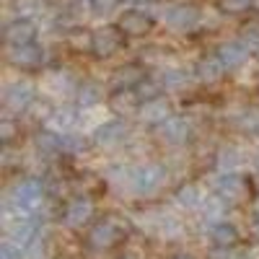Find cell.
Returning <instances> with one entry per match:
<instances>
[{
  "mask_svg": "<svg viewBox=\"0 0 259 259\" xmlns=\"http://www.w3.org/2000/svg\"><path fill=\"white\" fill-rule=\"evenodd\" d=\"M124 236H127L124 221L114 218V215H104V218H99L89 228L85 244H89V249H94V251H109V249H114L117 244L124 241Z\"/></svg>",
  "mask_w": 259,
  "mask_h": 259,
  "instance_id": "1",
  "label": "cell"
},
{
  "mask_svg": "<svg viewBox=\"0 0 259 259\" xmlns=\"http://www.w3.org/2000/svg\"><path fill=\"white\" fill-rule=\"evenodd\" d=\"M45 202V184L39 179L18 182L8 197V210H16L18 218H34Z\"/></svg>",
  "mask_w": 259,
  "mask_h": 259,
  "instance_id": "2",
  "label": "cell"
},
{
  "mask_svg": "<svg viewBox=\"0 0 259 259\" xmlns=\"http://www.w3.org/2000/svg\"><path fill=\"white\" fill-rule=\"evenodd\" d=\"M166 182L163 163H140L127 171V187H133L135 194H150Z\"/></svg>",
  "mask_w": 259,
  "mask_h": 259,
  "instance_id": "3",
  "label": "cell"
},
{
  "mask_svg": "<svg viewBox=\"0 0 259 259\" xmlns=\"http://www.w3.org/2000/svg\"><path fill=\"white\" fill-rule=\"evenodd\" d=\"M36 99V89L31 80H13L6 85L3 91V104H6V117L8 114H21L34 106Z\"/></svg>",
  "mask_w": 259,
  "mask_h": 259,
  "instance_id": "4",
  "label": "cell"
},
{
  "mask_svg": "<svg viewBox=\"0 0 259 259\" xmlns=\"http://www.w3.org/2000/svg\"><path fill=\"white\" fill-rule=\"evenodd\" d=\"M200 21H202V11L194 8V6H189V3H184V6H171V8L163 13L166 29L174 31V34H189L192 29L200 26Z\"/></svg>",
  "mask_w": 259,
  "mask_h": 259,
  "instance_id": "5",
  "label": "cell"
},
{
  "mask_svg": "<svg viewBox=\"0 0 259 259\" xmlns=\"http://www.w3.org/2000/svg\"><path fill=\"white\" fill-rule=\"evenodd\" d=\"M36 24L31 18H13L3 29V41L6 47H24V45H34L36 39Z\"/></svg>",
  "mask_w": 259,
  "mask_h": 259,
  "instance_id": "6",
  "label": "cell"
},
{
  "mask_svg": "<svg viewBox=\"0 0 259 259\" xmlns=\"http://www.w3.org/2000/svg\"><path fill=\"white\" fill-rule=\"evenodd\" d=\"M119 47H122V31H119V26H101V29L94 31V50L91 52L99 60L114 57L119 52Z\"/></svg>",
  "mask_w": 259,
  "mask_h": 259,
  "instance_id": "7",
  "label": "cell"
},
{
  "mask_svg": "<svg viewBox=\"0 0 259 259\" xmlns=\"http://www.w3.org/2000/svg\"><path fill=\"white\" fill-rule=\"evenodd\" d=\"M11 244H16L18 249H31L39 241V223L34 218H16L8 226V239Z\"/></svg>",
  "mask_w": 259,
  "mask_h": 259,
  "instance_id": "8",
  "label": "cell"
},
{
  "mask_svg": "<svg viewBox=\"0 0 259 259\" xmlns=\"http://www.w3.org/2000/svg\"><path fill=\"white\" fill-rule=\"evenodd\" d=\"M91 215H94V200L80 194V197H73L62 207V223L68 228H80L91 221Z\"/></svg>",
  "mask_w": 259,
  "mask_h": 259,
  "instance_id": "9",
  "label": "cell"
},
{
  "mask_svg": "<svg viewBox=\"0 0 259 259\" xmlns=\"http://www.w3.org/2000/svg\"><path fill=\"white\" fill-rule=\"evenodd\" d=\"M124 138H127V122L124 119H106L94 130V135H91L94 145H99V148H114Z\"/></svg>",
  "mask_w": 259,
  "mask_h": 259,
  "instance_id": "10",
  "label": "cell"
},
{
  "mask_svg": "<svg viewBox=\"0 0 259 259\" xmlns=\"http://www.w3.org/2000/svg\"><path fill=\"white\" fill-rule=\"evenodd\" d=\"M8 62L21 70H36L45 62V50L36 41L34 45H24V47H8Z\"/></svg>",
  "mask_w": 259,
  "mask_h": 259,
  "instance_id": "11",
  "label": "cell"
},
{
  "mask_svg": "<svg viewBox=\"0 0 259 259\" xmlns=\"http://www.w3.org/2000/svg\"><path fill=\"white\" fill-rule=\"evenodd\" d=\"M212 189L226 202H239L246 194V182L239 174H218L212 179Z\"/></svg>",
  "mask_w": 259,
  "mask_h": 259,
  "instance_id": "12",
  "label": "cell"
},
{
  "mask_svg": "<svg viewBox=\"0 0 259 259\" xmlns=\"http://www.w3.org/2000/svg\"><path fill=\"white\" fill-rule=\"evenodd\" d=\"M189 133H192V124L189 119L184 117H168L161 127H158V138L166 143V145H184L189 140Z\"/></svg>",
  "mask_w": 259,
  "mask_h": 259,
  "instance_id": "13",
  "label": "cell"
},
{
  "mask_svg": "<svg viewBox=\"0 0 259 259\" xmlns=\"http://www.w3.org/2000/svg\"><path fill=\"white\" fill-rule=\"evenodd\" d=\"M119 31L127 36H145L150 29H153V18L143 11H124L119 16Z\"/></svg>",
  "mask_w": 259,
  "mask_h": 259,
  "instance_id": "14",
  "label": "cell"
},
{
  "mask_svg": "<svg viewBox=\"0 0 259 259\" xmlns=\"http://www.w3.org/2000/svg\"><path fill=\"white\" fill-rule=\"evenodd\" d=\"M218 60L223 62L226 70H239L249 60V45L244 39L241 41H226V45L218 47Z\"/></svg>",
  "mask_w": 259,
  "mask_h": 259,
  "instance_id": "15",
  "label": "cell"
},
{
  "mask_svg": "<svg viewBox=\"0 0 259 259\" xmlns=\"http://www.w3.org/2000/svg\"><path fill=\"white\" fill-rule=\"evenodd\" d=\"M138 117L143 124H150V127H161L168 117H171V109H168V101L166 99H153L143 104L138 109Z\"/></svg>",
  "mask_w": 259,
  "mask_h": 259,
  "instance_id": "16",
  "label": "cell"
},
{
  "mask_svg": "<svg viewBox=\"0 0 259 259\" xmlns=\"http://www.w3.org/2000/svg\"><path fill=\"white\" fill-rule=\"evenodd\" d=\"M34 145L39 153H45L50 158L60 156V153H68V143H65V135L52 133V130H41V133L34 138Z\"/></svg>",
  "mask_w": 259,
  "mask_h": 259,
  "instance_id": "17",
  "label": "cell"
},
{
  "mask_svg": "<svg viewBox=\"0 0 259 259\" xmlns=\"http://www.w3.org/2000/svg\"><path fill=\"white\" fill-rule=\"evenodd\" d=\"M145 80V73L140 65H122V68L112 75V85L119 91H127V89H138V85Z\"/></svg>",
  "mask_w": 259,
  "mask_h": 259,
  "instance_id": "18",
  "label": "cell"
},
{
  "mask_svg": "<svg viewBox=\"0 0 259 259\" xmlns=\"http://www.w3.org/2000/svg\"><path fill=\"white\" fill-rule=\"evenodd\" d=\"M226 68H223V62L218 60V55H212V57H202L197 62V80L205 83V85H215L221 78H223Z\"/></svg>",
  "mask_w": 259,
  "mask_h": 259,
  "instance_id": "19",
  "label": "cell"
},
{
  "mask_svg": "<svg viewBox=\"0 0 259 259\" xmlns=\"http://www.w3.org/2000/svg\"><path fill=\"white\" fill-rule=\"evenodd\" d=\"M210 241L215 246H239V231H236L233 223L221 221V223L210 226Z\"/></svg>",
  "mask_w": 259,
  "mask_h": 259,
  "instance_id": "20",
  "label": "cell"
},
{
  "mask_svg": "<svg viewBox=\"0 0 259 259\" xmlns=\"http://www.w3.org/2000/svg\"><path fill=\"white\" fill-rule=\"evenodd\" d=\"M241 153L236 148H231V145H223L221 150H218V156H215V168L221 171V174H236L239 171V166H241Z\"/></svg>",
  "mask_w": 259,
  "mask_h": 259,
  "instance_id": "21",
  "label": "cell"
},
{
  "mask_svg": "<svg viewBox=\"0 0 259 259\" xmlns=\"http://www.w3.org/2000/svg\"><path fill=\"white\" fill-rule=\"evenodd\" d=\"M47 124L52 133H60V135H68L70 127L75 124V112L73 109H57L47 117Z\"/></svg>",
  "mask_w": 259,
  "mask_h": 259,
  "instance_id": "22",
  "label": "cell"
},
{
  "mask_svg": "<svg viewBox=\"0 0 259 259\" xmlns=\"http://www.w3.org/2000/svg\"><path fill=\"white\" fill-rule=\"evenodd\" d=\"M75 101H78L80 109H94V106H99V101H101V89L96 83H83L75 91Z\"/></svg>",
  "mask_w": 259,
  "mask_h": 259,
  "instance_id": "23",
  "label": "cell"
},
{
  "mask_svg": "<svg viewBox=\"0 0 259 259\" xmlns=\"http://www.w3.org/2000/svg\"><path fill=\"white\" fill-rule=\"evenodd\" d=\"M174 200H177L182 207L194 210V207L202 205V192H200L197 184H182V187L177 189V194H174Z\"/></svg>",
  "mask_w": 259,
  "mask_h": 259,
  "instance_id": "24",
  "label": "cell"
},
{
  "mask_svg": "<svg viewBox=\"0 0 259 259\" xmlns=\"http://www.w3.org/2000/svg\"><path fill=\"white\" fill-rule=\"evenodd\" d=\"M226 212H228V202L221 200L218 194H215V197H210V200L205 202V207H202V218H205L210 226H215V223H221V221L226 218Z\"/></svg>",
  "mask_w": 259,
  "mask_h": 259,
  "instance_id": "25",
  "label": "cell"
},
{
  "mask_svg": "<svg viewBox=\"0 0 259 259\" xmlns=\"http://www.w3.org/2000/svg\"><path fill=\"white\" fill-rule=\"evenodd\" d=\"M138 104H140V99H138L135 89H127V91H119V94L112 96V109H114V112H122V114L133 112Z\"/></svg>",
  "mask_w": 259,
  "mask_h": 259,
  "instance_id": "26",
  "label": "cell"
},
{
  "mask_svg": "<svg viewBox=\"0 0 259 259\" xmlns=\"http://www.w3.org/2000/svg\"><path fill=\"white\" fill-rule=\"evenodd\" d=\"M158 83L163 85V89H168V91H184L189 85V75L182 73V70H163Z\"/></svg>",
  "mask_w": 259,
  "mask_h": 259,
  "instance_id": "27",
  "label": "cell"
},
{
  "mask_svg": "<svg viewBox=\"0 0 259 259\" xmlns=\"http://www.w3.org/2000/svg\"><path fill=\"white\" fill-rule=\"evenodd\" d=\"M68 41H70V47L78 50V52H89L94 50V34L89 29H73L68 34Z\"/></svg>",
  "mask_w": 259,
  "mask_h": 259,
  "instance_id": "28",
  "label": "cell"
},
{
  "mask_svg": "<svg viewBox=\"0 0 259 259\" xmlns=\"http://www.w3.org/2000/svg\"><path fill=\"white\" fill-rule=\"evenodd\" d=\"M16 13L18 18H36L45 13V0H16Z\"/></svg>",
  "mask_w": 259,
  "mask_h": 259,
  "instance_id": "29",
  "label": "cell"
},
{
  "mask_svg": "<svg viewBox=\"0 0 259 259\" xmlns=\"http://www.w3.org/2000/svg\"><path fill=\"white\" fill-rule=\"evenodd\" d=\"M161 89H163L161 83H156V80L145 78V80L138 85V89H135V94H138L140 104H148V101H153V99H161Z\"/></svg>",
  "mask_w": 259,
  "mask_h": 259,
  "instance_id": "30",
  "label": "cell"
},
{
  "mask_svg": "<svg viewBox=\"0 0 259 259\" xmlns=\"http://www.w3.org/2000/svg\"><path fill=\"white\" fill-rule=\"evenodd\" d=\"M233 122H236V127H239V130H246V133H256V130H259V112L246 109V112H241L239 117H236Z\"/></svg>",
  "mask_w": 259,
  "mask_h": 259,
  "instance_id": "31",
  "label": "cell"
},
{
  "mask_svg": "<svg viewBox=\"0 0 259 259\" xmlns=\"http://www.w3.org/2000/svg\"><path fill=\"white\" fill-rule=\"evenodd\" d=\"M218 8H221L223 13H228V16H239V13L254 8V0H221Z\"/></svg>",
  "mask_w": 259,
  "mask_h": 259,
  "instance_id": "32",
  "label": "cell"
},
{
  "mask_svg": "<svg viewBox=\"0 0 259 259\" xmlns=\"http://www.w3.org/2000/svg\"><path fill=\"white\" fill-rule=\"evenodd\" d=\"M117 3H119V0H91L89 6H91V13H94L96 18H106V16L114 13Z\"/></svg>",
  "mask_w": 259,
  "mask_h": 259,
  "instance_id": "33",
  "label": "cell"
},
{
  "mask_svg": "<svg viewBox=\"0 0 259 259\" xmlns=\"http://www.w3.org/2000/svg\"><path fill=\"white\" fill-rule=\"evenodd\" d=\"M221 21H223V11H221V8H202V21H200V26L215 29V26H221Z\"/></svg>",
  "mask_w": 259,
  "mask_h": 259,
  "instance_id": "34",
  "label": "cell"
},
{
  "mask_svg": "<svg viewBox=\"0 0 259 259\" xmlns=\"http://www.w3.org/2000/svg\"><path fill=\"white\" fill-rule=\"evenodd\" d=\"M210 259H241V251L236 246H215L210 251Z\"/></svg>",
  "mask_w": 259,
  "mask_h": 259,
  "instance_id": "35",
  "label": "cell"
},
{
  "mask_svg": "<svg viewBox=\"0 0 259 259\" xmlns=\"http://www.w3.org/2000/svg\"><path fill=\"white\" fill-rule=\"evenodd\" d=\"M16 124H13V119H3V127H0V138H3V145H8V143H13L16 140Z\"/></svg>",
  "mask_w": 259,
  "mask_h": 259,
  "instance_id": "36",
  "label": "cell"
},
{
  "mask_svg": "<svg viewBox=\"0 0 259 259\" xmlns=\"http://www.w3.org/2000/svg\"><path fill=\"white\" fill-rule=\"evenodd\" d=\"M0 259H24V249H18L16 244L6 241L3 244V251H0Z\"/></svg>",
  "mask_w": 259,
  "mask_h": 259,
  "instance_id": "37",
  "label": "cell"
},
{
  "mask_svg": "<svg viewBox=\"0 0 259 259\" xmlns=\"http://www.w3.org/2000/svg\"><path fill=\"white\" fill-rule=\"evenodd\" d=\"M251 233H254V239H259V218L251 223Z\"/></svg>",
  "mask_w": 259,
  "mask_h": 259,
  "instance_id": "38",
  "label": "cell"
},
{
  "mask_svg": "<svg viewBox=\"0 0 259 259\" xmlns=\"http://www.w3.org/2000/svg\"><path fill=\"white\" fill-rule=\"evenodd\" d=\"M251 207H254V215H256V218H259V194H256V197L251 200Z\"/></svg>",
  "mask_w": 259,
  "mask_h": 259,
  "instance_id": "39",
  "label": "cell"
},
{
  "mask_svg": "<svg viewBox=\"0 0 259 259\" xmlns=\"http://www.w3.org/2000/svg\"><path fill=\"white\" fill-rule=\"evenodd\" d=\"M124 3H133V6H145V3H150V0H124Z\"/></svg>",
  "mask_w": 259,
  "mask_h": 259,
  "instance_id": "40",
  "label": "cell"
},
{
  "mask_svg": "<svg viewBox=\"0 0 259 259\" xmlns=\"http://www.w3.org/2000/svg\"><path fill=\"white\" fill-rule=\"evenodd\" d=\"M174 259H194V256H189V254H177Z\"/></svg>",
  "mask_w": 259,
  "mask_h": 259,
  "instance_id": "41",
  "label": "cell"
},
{
  "mask_svg": "<svg viewBox=\"0 0 259 259\" xmlns=\"http://www.w3.org/2000/svg\"><path fill=\"white\" fill-rule=\"evenodd\" d=\"M254 8H256V11H259V0H254Z\"/></svg>",
  "mask_w": 259,
  "mask_h": 259,
  "instance_id": "42",
  "label": "cell"
},
{
  "mask_svg": "<svg viewBox=\"0 0 259 259\" xmlns=\"http://www.w3.org/2000/svg\"><path fill=\"white\" fill-rule=\"evenodd\" d=\"M78 3H91V0H78Z\"/></svg>",
  "mask_w": 259,
  "mask_h": 259,
  "instance_id": "43",
  "label": "cell"
},
{
  "mask_svg": "<svg viewBox=\"0 0 259 259\" xmlns=\"http://www.w3.org/2000/svg\"><path fill=\"white\" fill-rule=\"evenodd\" d=\"M256 168H259V156H256Z\"/></svg>",
  "mask_w": 259,
  "mask_h": 259,
  "instance_id": "44",
  "label": "cell"
}]
</instances>
